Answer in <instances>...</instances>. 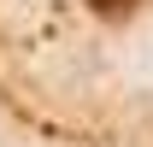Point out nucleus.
Returning <instances> with one entry per match:
<instances>
[{"label":"nucleus","mask_w":153,"mask_h":147,"mask_svg":"<svg viewBox=\"0 0 153 147\" xmlns=\"http://www.w3.org/2000/svg\"><path fill=\"white\" fill-rule=\"evenodd\" d=\"M141 0H94V12H106V18H118V12H135Z\"/></svg>","instance_id":"nucleus-1"}]
</instances>
